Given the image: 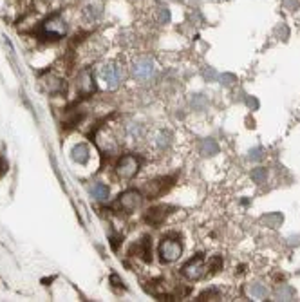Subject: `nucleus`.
<instances>
[{"instance_id": "27", "label": "nucleus", "mask_w": 300, "mask_h": 302, "mask_svg": "<svg viewBox=\"0 0 300 302\" xmlns=\"http://www.w3.org/2000/svg\"><path fill=\"white\" fill-rule=\"evenodd\" d=\"M260 152H262L260 149H253L250 152V159H260V158H262V154H260Z\"/></svg>"}, {"instance_id": "13", "label": "nucleus", "mask_w": 300, "mask_h": 302, "mask_svg": "<svg viewBox=\"0 0 300 302\" xmlns=\"http://www.w3.org/2000/svg\"><path fill=\"white\" fill-rule=\"evenodd\" d=\"M89 192L96 201H107V198H109V187L103 183H92Z\"/></svg>"}, {"instance_id": "6", "label": "nucleus", "mask_w": 300, "mask_h": 302, "mask_svg": "<svg viewBox=\"0 0 300 302\" xmlns=\"http://www.w3.org/2000/svg\"><path fill=\"white\" fill-rule=\"evenodd\" d=\"M181 253H183V246H181L179 241H175V239H170V237L161 241L159 257L163 263H174V261H177V259L181 257Z\"/></svg>"}, {"instance_id": "30", "label": "nucleus", "mask_w": 300, "mask_h": 302, "mask_svg": "<svg viewBox=\"0 0 300 302\" xmlns=\"http://www.w3.org/2000/svg\"><path fill=\"white\" fill-rule=\"evenodd\" d=\"M286 5H288V7H291V9H297V7H299V2H293V0H286Z\"/></svg>"}, {"instance_id": "28", "label": "nucleus", "mask_w": 300, "mask_h": 302, "mask_svg": "<svg viewBox=\"0 0 300 302\" xmlns=\"http://www.w3.org/2000/svg\"><path fill=\"white\" fill-rule=\"evenodd\" d=\"M246 103L250 105L251 109H257V107H259V101H257L255 98H248V100H246Z\"/></svg>"}, {"instance_id": "7", "label": "nucleus", "mask_w": 300, "mask_h": 302, "mask_svg": "<svg viewBox=\"0 0 300 302\" xmlns=\"http://www.w3.org/2000/svg\"><path fill=\"white\" fill-rule=\"evenodd\" d=\"M121 76H123V73H121L120 67L114 64H107L100 69V78L101 82L105 84L107 89H116L121 82Z\"/></svg>"}, {"instance_id": "32", "label": "nucleus", "mask_w": 300, "mask_h": 302, "mask_svg": "<svg viewBox=\"0 0 300 302\" xmlns=\"http://www.w3.org/2000/svg\"><path fill=\"white\" fill-rule=\"evenodd\" d=\"M0 170H2V159H0Z\"/></svg>"}, {"instance_id": "3", "label": "nucleus", "mask_w": 300, "mask_h": 302, "mask_svg": "<svg viewBox=\"0 0 300 302\" xmlns=\"http://www.w3.org/2000/svg\"><path fill=\"white\" fill-rule=\"evenodd\" d=\"M141 201H143V194L138 190H127L118 198L114 206L123 213H132L141 206Z\"/></svg>"}, {"instance_id": "22", "label": "nucleus", "mask_w": 300, "mask_h": 302, "mask_svg": "<svg viewBox=\"0 0 300 302\" xmlns=\"http://www.w3.org/2000/svg\"><path fill=\"white\" fill-rule=\"evenodd\" d=\"M157 145H159L161 149L168 147V145H170V134H168V132H159V136H157Z\"/></svg>"}, {"instance_id": "11", "label": "nucleus", "mask_w": 300, "mask_h": 302, "mask_svg": "<svg viewBox=\"0 0 300 302\" xmlns=\"http://www.w3.org/2000/svg\"><path fill=\"white\" fill-rule=\"evenodd\" d=\"M76 87H78V91H80V95H83V96L92 95V93L96 91V82H94L92 73H90V71H83V73H80L78 82H76Z\"/></svg>"}, {"instance_id": "9", "label": "nucleus", "mask_w": 300, "mask_h": 302, "mask_svg": "<svg viewBox=\"0 0 300 302\" xmlns=\"http://www.w3.org/2000/svg\"><path fill=\"white\" fill-rule=\"evenodd\" d=\"M130 255L143 259L145 263H150L152 261V239L143 237L140 243H136L134 246L130 248Z\"/></svg>"}, {"instance_id": "14", "label": "nucleus", "mask_w": 300, "mask_h": 302, "mask_svg": "<svg viewBox=\"0 0 300 302\" xmlns=\"http://www.w3.org/2000/svg\"><path fill=\"white\" fill-rule=\"evenodd\" d=\"M248 295H250L251 299H257V301H264V299L268 297V288L259 283L250 284V286H248Z\"/></svg>"}, {"instance_id": "25", "label": "nucleus", "mask_w": 300, "mask_h": 302, "mask_svg": "<svg viewBox=\"0 0 300 302\" xmlns=\"http://www.w3.org/2000/svg\"><path fill=\"white\" fill-rule=\"evenodd\" d=\"M212 297H217V293H215V292H205V293H201L197 301H214Z\"/></svg>"}, {"instance_id": "17", "label": "nucleus", "mask_w": 300, "mask_h": 302, "mask_svg": "<svg viewBox=\"0 0 300 302\" xmlns=\"http://www.w3.org/2000/svg\"><path fill=\"white\" fill-rule=\"evenodd\" d=\"M284 221V215L282 213H268V215H264L262 217V223L266 224L268 228H277V226H280V223Z\"/></svg>"}, {"instance_id": "26", "label": "nucleus", "mask_w": 300, "mask_h": 302, "mask_svg": "<svg viewBox=\"0 0 300 302\" xmlns=\"http://www.w3.org/2000/svg\"><path fill=\"white\" fill-rule=\"evenodd\" d=\"M203 75H205L206 80H215V78H217V73H215L214 69H206L205 73H203Z\"/></svg>"}, {"instance_id": "10", "label": "nucleus", "mask_w": 300, "mask_h": 302, "mask_svg": "<svg viewBox=\"0 0 300 302\" xmlns=\"http://www.w3.org/2000/svg\"><path fill=\"white\" fill-rule=\"evenodd\" d=\"M166 215H168V206L161 204V206H154L149 208L145 213V221L150 224V226H159V224L165 223Z\"/></svg>"}, {"instance_id": "15", "label": "nucleus", "mask_w": 300, "mask_h": 302, "mask_svg": "<svg viewBox=\"0 0 300 302\" xmlns=\"http://www.w3.org/2000/svg\"><path fill=\"white\" fill-rule=\"evenodd\" d=\"M199 150L203 156H215V154H219V145L214 139H203Z\"/></svg>"}, {"instance_id": "8", "label": "nucleus", "mask_w": 300, "mask_h": 302, "mask_svg": "<svg viewBox=\"0 0 300 302\" xmlns=\"http://www.w3.org/2000/svg\"><path fill=\"white\" fill-rule=\"evenodd\" d=\"M154 73H155L154 62H152L150 58H147V56L138 58L134 62V65H132V75H134V78L141 80V82L150 80L152 76H154Z\"/></svg>"}, {"instance_id": "2", "label": "nucleus", "mask_w": 300, "mask_h": 302, "mask_svg": "<svg viewBox=\"0 0 300 302\" xmlns=\"http://www.w3.org/2000/svg\"><path fill=\"white\" fill-rule=\"evenodd\" d=\"M181 273L185 275L188 281H199L208 273V264L205 263V255L203 253H197L194 259H190L188 263L183 266Z\"/></svg>"}, {"instance_id": "29", "label": "nucleus", "mask_w": 300, "mask_h": 302, "mask_svg": "<svg viewBox=\"0 0 300 302\" xmlns=\"http://www.w3.org/2000/svg\"><path fill=\"white\" fill-rule=\"evenodd\" d=\"M110 283H114V286H121V288H123V281H120V279L116 277V275H112V277H110Z\"/></svg>"}, {"instance_id": "21", "label": "nucleus", "mask_w": 300, "mask_h": 302, "mask_svg": "<svg viewBox=\"0 0 300 302\" xmlns=\"http://www.w3.org/2000/svg\"><path fill=\"white\" fill-rule=\"evenodd\" d=\"M221 268H223V259L221 257H214L208 261V270H212V273L219 272Z\"/></svg>"}, {"instance_id": "31", "label": "nucleus", "mask_w": 300, "mask_h": 302, "mask_svg": "<svg viewBox=\"0 0 300 302\" xmlns=\"http://www.w3.org/2000/svg\"><path fill=\"white\" fill-rule=\"evenodd\" d=\"M300 243V237H291L290 239V244H299Z\"/></svg>"}, {"instance_id": "16", "label": "nucleus", "mask_w": 300, "mask_h": 302, "mask_svg": "<svg viewBox=\"0 0 300 302\" xmlns=\"http://www.w3.org/2000/svg\"><path fill=\"white\" fill-rule=\"evenodd\" d=\"M275 297L279 299V301H293V297H295V290L291 286H288V284H280V286H277V290H275Z\"/></svg>"}, {"instance_id": "4", "label": "nucleus", "mask_w": 300, "mask_h": 302, "mask_svg": "<svg viewBox=\"0 0 300 302\" xmlns=\"http://www.w3.org/2000/svg\"><path fill=\"white\" fill-rule=\"evenodd\" d=\"M140 167H141L140 158H136L132 154H127V156H123V158L116 163V174H118V178L121 179H132L136 174L140 172Z\"/></svg>"}, {"instance_id": "20", "label": "nucleus", "mask_w": 300, "mask_h": 302, "mask_svg": "<svg viewBox=\"0 0 300 302\" xmlns=\"http://www.w3.org/2000/svg\"><path fill=\"white\" fill-rule=\"evenodd\" d=\"M192 105H194V109L203 110L206 107V98L203 95H194L192 96Z\"/></svg>"}, {"instance_id": "1", "label": "nucleus", "mask_w": 300, "mask_h": 302, "mask_svg": "<svg viewBox=\"0 0 300 302\" xmlns=\"http://www.w3.org/2000/svg\"><path fill=\"white\" fill-rule=\"evenodd\" d=\"M67 33V24L60 15H53L40 25V36L44 40H60Z\"/></svg>"}, {"instance_id": "5", "label": "nucleus", "mask_w": 300, "mask_h": 302, "mask_svg": "<svg viewBox=\"0 0 300 302\" xmlns=\"http://www.w3.org/2000/svg\"><path fill=\"white\" fill-rule=\"evenodd\" d=\"M172 178H157L154 181H149L141 187V194L149 199H155V198H161L165 192H168L172 187Z\"/></svg>"}, {"instance_id": "23", "label": "nucleus", "mask_w": 300, "mask_h": 302, "mask_svg": "<svg viewBox=\"0 0 300 302\" xmlns=\"http://www.w3.org/2000/svg\"><path fill=\"white\" fill-rule=\"evenodd\" d=\"M170 22V11L168 7H159V24H168Z\"/></svg>"}, {"instance_id": "19", "label": "nucleus", "mask_w": 300, "mask_h": 302, "mask_svg": "<svg viewBox=\"0 0 300 302\" xmlns=\"http://www.w3.org/2000/svg\"><path fill=\"white\" fill-rule=\"evenodd\" d=\"M266 178H268V172H266V169H262V167H259V169H253L251 170V179L255 181V183H264Z\"/></svg>"}, {"instance_id": "18", "label": "nucleus", "mask_w": 300, "mask_h": 302, "mask_svg": "<svg viewBox=\"0 0 300 302\" xmlns=\"http://www.w3.org/2000/svg\"><path fill=\"white\" fill-rule=\"evenodd\" d=\"M44 84L49 93H65V82H62V80L58 78H51V82L47 80Z\"/></svg>"}, {"instance_id": "24", "label": "nucleus", "mask_w": 300, "mask_h": 302, "mask_svg": "<svg viewBox=\"0 0 300 302\" xmlns=\"http://www.w3.org/2000/svg\"><path fill=\"white\" fill-rule=\"evenodd\" d=\"M235 76L233 75H223L221 76V84L225 85V87H230V85H233V82H235Z\"/></svg>"}, {"instance_id": "12", "label": "nucleus", "mask_w": 300, "mask_h": 302, "mask_svg": "<svg viewBox=\"0 0 300 302\" xmlns=\"http://www.w3.org/2000/svg\"><path fill=\"white\" fill-rule=\"evenodd\" d=\"M89 156H90V150L85 143H78L75 149H73V152H71L73 161H76V163L80 165H85L87 161H89Z\"/></svg>"}]
</instances>
